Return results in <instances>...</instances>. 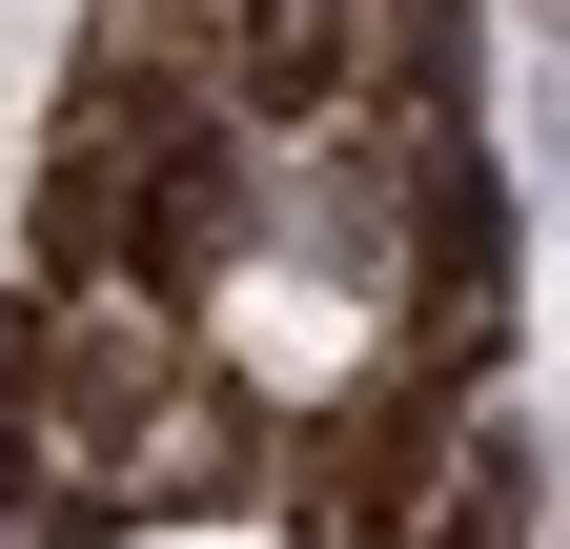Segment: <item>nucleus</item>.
I'll use <instances>...</instances> for the list:
<instances>
[{"label": "nucleus", "mask_w": 570, "mask_h": 549, "mask_svg": "<svg viewBox=\"0 0 570 549\" xmlns=\"http://www.w3.org/2000/svg\"><path fill=\"white\" fill-rule=\"evenodd\" d=\"M164 549H265V529H164Z\"/></svg>", "instance_id": "f257e3e1"}]
</instances>
